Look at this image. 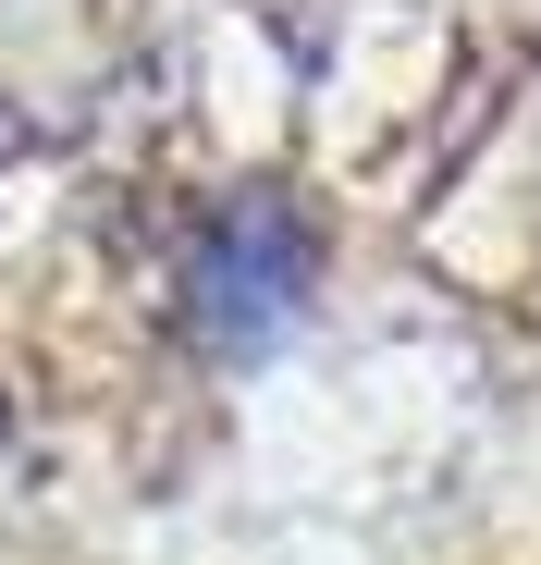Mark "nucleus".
<instances>
[{
	"instance_id": "nucleus-1",
	"label": "nucleus",
	"mask_w": 541,
	"mask_h": 565,
	"mask_svg": "<svg viewBox=\"0 0 541 565\" xmlns=\"http://www.w3.org/2000/svg\"><path fill=\"white\" fill-rule=\"evenodd\" d=\"M308 282H320V222L284 184H246V198H222L198 222V246H185V332L210 356H258L308 308Z\"/></svg>"
}]
</instances>
